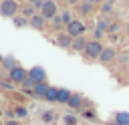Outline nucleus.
<instances>
[{"mask_svg":"<svg viewBox=\"0 0 129 125\" xmlns=\"http://www.w3.org/2000/svg\"><path fill=\"white\" fill-rule=\"evenodd\" d=\"M40 16H42L44 20H52L54 16H58V6H56V2H52V0L44 2L42 8H40Z\"/></svg>","mask_w":129,"mask_h":125,"instance_id":"5","label":"nucleus"},{"mask_svg":"<svg viewBox=\"0 0 129 125\" xmlns=\"http://www.w3.org/2000/svg\"><path fill=\"white\" fill-rule=\"evenodd\" d=\"M115 58H117V48L105 46L103 52H101V56H99V62H101V65H109V62H113Z\"/></svg>","mask_w":129,"mask_h":125,"instance_id":"8","label":"nucleus"},{"mask_svg":"<svg viewBox=\"0 0 129 125\" xmlns=\"http://www.w3.org/2000/svg\"><path fill=\"white\" fill-rule=\"evenodd\" d=\"M52 42H54L56 46H60V48H71V44H73V36H71V34H67V32L62 30V32H58V34H56V38H54Z\"/></svg>","mask_w":129,"mask_h":125,"instance_id":"9","label":"nucleus"},{"mask_svg":"<svg viewBox=\"0 0 129 125\" xmlns=\"http://www.w3.org/2000/svg\"><path fill=\"white\" fill-rule=\"evenodd\" d=\"M60 121H62V125H79V123H81V121H79V117H77L73 111H71V113H64Z\"/></svg>","mask_w":129,"mask_h":125,"instance_id":"21","label":"nucleus"},{"mask_svg":"<svg viewBox=\"0 0 129 125\" xmlns=\"http://www.w3.org/2000/svg\"><path fill=\"white\" fill-rule=\"evenodd\" d=\"M0 115H4V111H2V109H0Z\"/></svg>","mask_w":129,"mask_h":125,"instance_id":"34","label":"nucleus"},{"mask_svg":"<svg viewBox=\"0 0 129 125\" xmlns=\"http://www.w3.org/2000/svg\"><path fill=\"white\" fill-rule=\"evenodd\" d=\"M125 28H127V32H129V24H127V26H125Z\"/></svg>","mask_w":129,"mask_h":125,"instance_id":"33","label":"nucleus"},{"mask_svg":"<svg viewBox=\"0 0 129 125\" xmlns=\"http://www.w3.org/2000/svg\"><path fill=\"white\" fill-rule=\"evenodd\" d=\"M0 125H4V121H2V119H0Z\"/></svg>","mask_w":129,"mask_h":125,"instance_id":"35","label":"nucleus"},{"mask_svg":"<svg viewBox=\"0 0 129 125\" xmlns=\"http://www.w3.org/2000/svg\"><path fill=\"white\" fill-rule=\"evenodd\" d=\"M24 4H32V6H34V4H36V0H24Z\"/></svg>","mask_w":129,"mask_h":125,"instance_id":"31","label":"nucleus"},{"mask_svg":"<svg viewBox=\"0 0 129 125\" xmlns=\"http://www.w3.org/2000/svg\"><path fill=\"white\" fill-rule=\"evenodd\" d=\"M2 60H4V56H2V54H0V67H2Z\"/></svg>","mask_w":129,"mask_h":125,"instance_id":"32","label":"nucleus"},{"mask_svg":"<svg viewBox=\"0 0 129 125\" xmlns=\"http://www.w3.org/2000/svg\"><path fill=\"white\" fill-rule=\"evenodd\" d=\"M93 10H95V8H93V4H91V2H81V4H79V12H81L83 16L93 14Z\"/></svg>","mask_w":129,"mask_h":125,"instance_id":"24","label":"nucleus"},{"mask_svg":"<svg viewBox=\"0 0 129 125\" xmlns=\"http://www.w3.org/2000/svg\"><path fill=\"white\" fill-rule=\"evenodd\" d=\"M46 91H48V83H36V85L32 87V97H34V99H42V101H44Z\"/></svg>","mask_w":129,"mask_h":125,"instance_id":"13","label":"nucleus"},{"mask_svg":"<svg viewBox=\"0 0 129 125\" xmlns=\"http://www.w3.org/2000/svg\"><path fill=\"white\" fill-rule=\"evenodd\" d=\"M12 24H14L16 28H26V26H28V18H24L22 14H16V16L12 18Z\"/></svg>","mask_w":129,"mask_h":125,"instance_id":"23","label":"nucleus"},{"mask_svg":"<svg viewBox=\"0 0 129 125\" xmlns=\"http://www.w3.org/2000/svg\"><path fill=\"white\" fill-rule=\"evenodd\" d=\"M103 42H99V40H89V44H87V48L83 50V58L87 60V62H93V60H99V56H101V52H103Z\"/></svg>","mask_w":129,"mask_h":125,"instance_id":"1","label":"nucleus"},{"mask_svg":"<svg viewBox=\"0 0 129 125\" xmlns=\"http://www.w3.org/2000/svg\"><path fill=\"white\" fill-rule=\"evenodd\" d=\"M119 62L127 67V65H129V52H123V54H119Z\"/></svg>","mask_w":129,"mask_h":125,"instance_id":"29","label":"nucleus"},{"mask_svg":"<svg viewBox=\"0 0 129 125\" xmlns=\"http://www.w3.org/2000/svg\"><path fill=\"white\" fill-rule=\"evenodd\" d=\"M18 65H20V62H18L12 54H6V56H4V60H2V67H4L6 71H12V69H14V67H18Z\"/></svg>","mask_w":129,"mask_h":125,"instance_id":"20","label":"nucleus"},{"mask_svg":"<svg viewBox=\"0 0 129 125\" xmlns=\"http://www.w3.org/2000/svg\"><path fill=\"white\" fill-rule=\"evenodd\" d=\"M20 12V2L18 0H0V16L2 18H14Z\"/></svg>","mask_w":129,"mask_h":125,"instance_id":"2","label":"nucleus"},{"mask_svg":"<svg viewBox=\"0 0 129 125\" xmlns=\"http://www.w3.org/2000/svg\"><path fill=\"white\" fill-rule=\"evenodd\" d=\"M28 26L34 28V30H44V28H46V20L40 16V12H36V14L28 20Z\"/></svg>","mask_w":129,"mask_h":125,"instance_id":"11","label":"nucleus"},{"mask_svg":"<svg viewBox=\"0 0 129 125\" xmlns=\"http://www.w3.org/2000/svg\"><path fill=\"white\" fill-rule=\"evenodd\" d=\"M71 95H73V91H71V89L58 87V99H56V103H58V105H67V103H69V99H71Z\"/></svg>","mask_w":129,"mask_h":125,"instance_id":"14","label":"nucleus"},{"mask_svg":"<svg viewBox=\"0 0 129 125\" xmlns=\"http://www.w3.org/2000/svg\"><path fill=\"white\" fill-rule=\"evenodd\" d=\"M4 125H20V121H18V119H6Z\"/></svg>","mask_w":129,"mask_h":125,"instance_id":"30","label":"nucleus"},{"mask_svg":"<svg viewBox=\"0 0 129 125\" xmlns=\"http://www.w3.org/2000/svg\"><path fill=\"white\" fill-rule=\"evenodd\" d=\"M85 101H87V99H85L81 93H73L67 105H69V109H73V111H79V113H81V111L85 109Z\"/></svg>","mask_w":129,"mask_h":125,"instance_id":"7","label":"nucleus"},{"mask_svg":"<svg viewBox=\"0 0 129 125\" xmlns=\"http://www.w3.org/2000/svg\"><path fill=\"white\" fill-rule=\"evenodd\" d=\"M8 79L14 83V85H22L26 79H28V69H24L22 65L14 67L12 71H8Z\"/></svg>","mask_w":129,"mask_h":125,"instance_id":"3","label":"nucleus"},{"mask_svg":"<svg viewBox=\"0 0 129 125\" xmlns=\"http://www.w3.org/2000/svg\"><path fill=\"white\" fill-rule=\"evenodd\" d=\"M127 71H129V65H127Z\"/></svg>","mask_w":129,"mask_h":125,"instance_id":"37","label":"nucleus"},{"mask_svg":"<svg viewBox=\"0 0 129 125\" xmlns=\"http://www.w3.org/2000/svg\"><path fill=\"white\" fill-rule=\"evenodd\" d=\"M79 125H87V123H79Z\"/></svg>","mask_w":129,"mask_h":125,"instance_id":"36","label":"nucleus"},{"mask_svg":"<svg viewBox=\"0 0 129 125\" xmlns=\"http://www.w3.org/2000/svg\"><path fill=\"white\" fill-rule=\"evenodd\" d=\"M28 79H32L34 85H36V83H48V81H46V71H44V67H40V65L28 69Z\"/></svg>","mask_w":129,"mask_h":125,"instance_id":"6","label":"nucleus"},{"mask_svg":"<svg viewBox=\"0 0 129 125\" xmlns=\"http://www.w3.org/2000/svg\"><path fill=\"white\" fill-rule=\"evenodd\" d=\"M14 83L10 81V79H0V89H4V91H14Z\"/></svg>","mask_w":129,"mask_h":125,"instance_id":"26","label":"nucleus"},{"mask_svg":"<svg viewBox=\"0 0 129 125\" xmlns=\"http://www.w3.org/2000/svg\"><path fill=\"white\" fill-rule=\"evenodd\" d=\"M52 28H54V30H60V28H64V24H62V18H60V14L52 18Z\"/></svg>","mask_w":129,"mask_h":125,"instance_id":"27","label":"nucleus"},{"mask_svg":"<svg viewBox=\"0 0 129 125\" xmlns=\"http://www.w3.org/2000/svg\"><path fill=\"white\" fill-rule=\"evenodd\" d=\"M113 123L115 125H129V113L127 111H117L113 115Z\"/></svg>","mask_w":129,"mask_h":125,"instance_id":"16","label":"nucleus"},{"mask_svg":"<svg viewBox=\"0 0 129 125\" xmlns=\"http://www.w3.org/2000/svg\"><path fill=\"white\" fill-rule=\"evenodd\" d=\"M87 44H89V38L83 34V36H77V38H73V44H71V50L73 52H81L83 54V50L87 48Z\"/></svg>","mask_w":129,"mask_h":125,"instance_id":"10","label":"nucleus"},{"mask_svg":"<svg viewBox=\"0 0 129 125\" xmlns=\"http://www.w3.org/2000/svg\"><path fill=\"white\" fill-rule=\"evenodd\" d=\"M56 119H58V113H56V111H52V109L40 111V121H42V123L50 125V123H56Z\"/></svg>","mask_w":129,"mask_h":125,"instance_id":"12","label":"nucleus"},{"mask_svg":"<svg viewBox=\"0 0 129 125\" xmlns=\"http://www.w3.org/2000/svg\"><path fill=\"white\" fill-rule=\"evenodd\" d=\"M81 117H83L85 121L99 123V115H97V111H95V109H83V111H81Z\"/></svg>","mask_w":129,"mask_h":125,"instance_id":"19","label":"nucleus"},{"mask_svg":"<svg viewBox=\"0 0 129 125\" xmlns=\"http://www.w3.org/2000/svg\"><path fill=\"white\" fill-rule=\"evenodd\" d=\"M97 28H99V30H103V32L107 34V32H109V20H107V18H103V16H101V18H97Z\"/></svg>","mask_w":129,"mask_h":125,"instance_id":"25","label":"nucleus"},{"mask_svg":"<svg viewBox=\"0 0 129 125\" xmlns=\"http://www.w3.org/2000/svg\"><path fill=\"white\" fill-rule=\"evenodd\" d=\"M101 10H103V12H105V14H109V12H111V10H113V6H111V0H107V2H105V4H101Z\"/></svg>","mask_w":129,"mask_h":125,"instance_id":"28","label":"nucleus"},{"mask_svg":"<svg viewBox=\"0 0 129 125\" xmlns=\"http://www.w3.org/2000/svg\"><path fill=\"white\" fill-rule=\"evenodd\" d=\"M56 99H58V87L48 85V91H46V95H44V101H46V103H56Z\"/></svg>","mask_w":129,"mask_h":125,"instance_id":"18","label":"nucleus"},{"mask_svg":"<svg viewBox=\"0 0 129 125\" xmlns=\"http://www.w3.org/2000/svg\"><path fill=\"white\" fill-rule=\"evenodd\" d=\"M20 14H22L24 18H28V20H30V18L36 14V8H34L32 4H24V2H22V4H20Z\"/></svg>","mask_w":129,"mask_h":125,"instance_id":"17","label":"nucleus"},{"mask_svg":"<svg viewBox=\"0 0 129 125\" xmlns=\"http://www.w3.org/2000/svg\"><path fill=\"white\" fill-rule=\"evenodd\" d=\"M12 111H14V117H16V119H26V117H28V113H30V111H28V107H26V105H22V103L14 105V107H12Z\"/></svg>","mask_w":129,"mask_h":125,"instance_id":"15","label":"nucleus"},{"mask_svg":"<svg viewBox=\"0 0 129 125\" xmlns=\"http://www.w3.org/2000/svg\"><path fill=\"white\" fill-rule=\"evenodd\" d=\"M85 30H87V24H85L83 20H79V18H77V20H73V22L64 28V32H67V34H71L73 38L83 36V34H85Z\"/></svg>","mask_w":129,"mask_h":125,"instance_id":"4","label":"nucleus"},{"mask_svg":"<svg viewBox=\"0 0 129 125\" xmlns=\"http://www.w3.org/2000/svg\"><path fill=\"white\" fill-rule=\"evenodd\" d=\"M60 18H62V24H64V28H67V26H69V24H71L73 20H77L71 8H67V10H62V12H60Z\"/></svg>","mask_w":129,"mask_h":125,"instance_id":"22","label":"nucleus"}]
</instances>
